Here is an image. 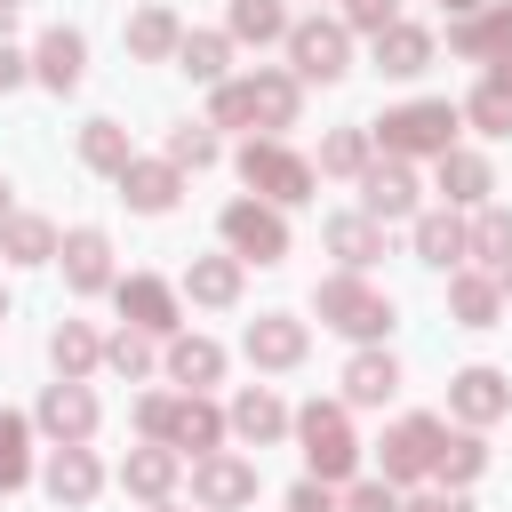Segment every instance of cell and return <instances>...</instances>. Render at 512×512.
I'll return each instance as SVG.
<instances>
[{
  "label": "cell",
  "instance_id": "6da1fadb",
  "mask_svg": "<svg viewBox=\"0 0 512 512\" xmlns=\"http://www.w3.org/2000/svg\"><path fill=\"white\" fill-rule=\"evenodd\" d=\"M296 440H304L312 480H344V472L360 464V440H352V424H344V408H336V400H312V408L296 416Z\"/></svg>",
  "mask_w": 512,
  "mask_h": 512
},
{
  "label": "cell",
  "instance_id": "7a4b0ae2",
  "mask_svg": "<svg viewBox=\"0 0 512 512\" xmlns=\"http://www.w3.org/2000/svg\"><path fill=\"white\" fill-rule=\"evenodd\" d=\"M240 176H248V192H264L272 208H296V200H312V160H296L288 144H248L240 152Z\"/></svg>",
  "mask_w": 512,
  "mask_h": 512
},
{
  "label": "cell",
  "instance_id": "3957f363",
  "mask_svg": "<svg viewBox=\"0 0 512 512\" xmlns=\"http://www.w3.org/2000/svg\"><path fill=\"white\" fill-rule=\"evenodd\" d=\"M320 320L344 328V336H384L392 328V296H376L360 272H336V280H320Z\"/></svg>",
  "mask_w": 512,
  "mask_h": 512
},
{
  "label": "cell",
  "instance_id": "277c9868",
  "mask_svg": "<svg viewBox=\"0 0 512 512\" xmlns=\"http://www.w3.org/2000/svg\"><path fill=\"white\" fill-rule=\"evenodd\" d=\"M384 152L392 160H408V152H448V136H456V112L440 104V96H424V104H400V112H384Z\"/></svg>",
  "mask_w": 512,
  "mask_h": 512
},
{
  "label": "cell",
  "instance_id": "5b68a950",
  "mask_svg": "<svg viewBox=\"0 0 512 512\" xmlns=\"http://www.w3.org/2000/svg\"><path fill=\"white\" fill-rule=\"evenodd\" d=\"M224 240H232V256H256V264H280L288 256V224H280L272 200H232L224 208Z\"/></svg>",
  "mask_w": 512,
  "mask_h": 512
},
{
  "label": "cell",
  "instance_id": "8992f818",
  "mask_svg": "<svg viewBox=\"0 0 512 512\" xmlns=\"http://www.w3.org/2000/svg\"><path fill=\"white\" fill-rule=\"evenodd\" d=\"M40 432H48L56 448L96 432V400H88V384H80V376H56V384L40 392Z\"/></svg>",
  "mask_w": 512,
  "mask_h": 512
},
{
  "label": "cell",
  "instance_id": "52a82bcc",
  "mask_svg": "<svg viewBox=\"0 0 512 512\" xmlns=\"http://www.w3.org/2000/svg\"><path fill=\"white\" fill-rule=\"evenodd\" d=\"M432 448H440V416H400V424L384 432V480L432 472Z\"/></svg>",
  "mask_w": 512,
  "mask_h": 512
},
{
  "label": "cell",
  "instance_id": "ba28073f",
  "mask_svg": "<svg viewBox=\"0 0 512 512\" xmlns=\"http://www.w3.org/2000/svg\"><path fill=\"white\" fill-rule=\"evenodd\" d=\"M288 56H296V80H336L344 72V24H288Z\"/></svg>",
  "mask_w": 512,
  "mask_h": 512
},
{
  "label": "cell",
  "instance_id": "9c48e42d",
  "mask_svg": "<svg viewBox=\"0 0 512 512\" xmlns=\"http://www.w3.org/2000/svg\"><path fill=\"white\" fill-rule=\"evenodd\" d=\"M192 496H200L208 512H232V504L256 496V464H240V456H200V464H192Z\"/></svg>",
  "mask_w": 512,
  "mask_h": 512
},
{
  "label": "cell",
  "instance_id": "30bf717a",
  "mask_svg": "<svg viewBox=\"0 0 512 512\" xmlns=\"http://www.w3.org/2000/svg\"><path fill=\"white\" fill-rule=\"evenodd\" d=\"M360 192H368V216H376V224H392V216L416 208V176H408V160H368V168H360Z\"/></svg>",
  "mask_w": 512,
  "mask_h": 512
},
{
  "label": "cell",
  "instance_id": "8fae6325",
  "mask_svg": "<svg viewBox=\"0 0 512 512\" xmlns=\"http://www.w3.org/2000/svg\"><path fill=\"white\" fill-rule=\"evenodd\" d=\"M120 312H128V328H144V336H168V328H176V296H168V280H152V272H128V280H120Z\"/></svg>",
  "mask_w": 512,
  "mask_h": 512
},
{
  "label": "cell",
  "instance_id": "7c38bea8",
  "mask_svg": "<svg viewBox=\"0 0 512 512\" xmlns=\"http://www.w3.org/2000/svg\"><path fill=\"white\" fill-rule=\"evenodd\" d=\"M160 440L168 448H192V456H208L216 440H224V416L192 392V400H168V416H160Z\"/></svg>",
  "mask_w": 512,
  "mask_h": 512
},
{
  "label": "cell",
  "instance_id": "4fadbf2b",
  "mask_svg": "<svg viewBox=\"0 0 512 512\" xmlns=\"http://www.w3.org/2000/svg\"><path fill=\"white\" fill-rule=\"evenodd\" d=\"M248 360H256V368H296V360H304V320H288V312L248 320Z\"/></svg>",
  "mask_w": 512,
  "mask_h": 512
},
{
  "label": "cell",
  "instance_id": "5bb4252c",
  "mask_svg": "<svg viewBox=\"0 0 512 512\" xmlns=\"http://www.w3.org/2000/svg\"><path fill=\"white\" fill-rule=\"evenodd\" d=\"M448 408H456L464 424H496V416L512 408V392H504V376H496V368H464V376L448 384Z\"/></svg>",
  "mask_w": 512,
  "mask_h": 512
},
{
  "label": "cell",
  "instance_id": "9a60e30c",
  "mask_svg": "<svg viewBox=\"0 0 512 512\" xmlns=\"http://www.w3.org/2000/svg\"><path fill=\"white\" fill-rule=\"evenodd\" d=\"M96 480H104V472H96V456H88L80 440H64V448L48 456V496H56V504H72V512H80V504L96 496Z\"/></svg>",
  "mask_w": 512,
  "mask_h": 512
},
{
  "label": "cell",
  "instance_id": "2e32d148",
  "mask_svg": "<svg viewBox=\"0 0 512 512\" xmlns=\"http://www.w3.org/2000/svg\"><path fill=\"white\" fill-rule=\"evenodd\" d=\"M120 192H128V208H144V216L176 208V160H128V168H120Z\"/></svg>",
  "mask_w": 512,
  "mask_h": 512
},
{
  "label": "cell",
  "instance_id": "e0dca14e",
  "mask_svg": "<svg viewBox=\"0 0 512 512\" xmlns=\"http://www.w3.org/2000/svg\"><path fill=\"white\" fill-rule=\"evenodd\" d=\"M120 488L160 504V496L176 488V448H168V440H152V448H128V464H120Z\"/></svg>",
  "mask_w": 512,
  "mask_h": 512
},
{
  "label": "cell",
  "instance_id": "ac0fdd59",
  "mask_svg": "<svg viewBox=\"0 0 512 512\" xmlns=\"http://www.w3.org/2000/svg\"><path fill=\"white\" fill-rule=\"evenodd\" d=\"M376 64H384V72H400V80H408V72H424V64H432V32L392 16V24L376 32Z\"/></svg>",
  "mask_w": 512,
  "mask_h": 512
},
{
  "label": "cell",
  "instance_id": "d6986e66",
  "mask_svg": "<svg viewBox=\"0 0 512 512\" xmlns=\"http://www.w3.org/2000/svg\"><path fill=\"white\" fill-rule=\"evenodd\" d=\"M496 304H504L496 272H456V280H448V312H456L464 328H496Z\"/></svg>",
  "mask_w": 512,
  "mask_h": 512
},
{
  "label": "cell",
  "instance_id": "ffe728a7",
  "mask_svg": "<svg viewBox=\"0 0 512 512\" xmlns=\"http://www.w3.org/2000/svg\"><path fill=\"white\" fill-rule=\"evenodd\" d=\"M400 392V360L392 352H360L352 368H344V400H360V408H384Z\"/></svg>",
  "mask_w": 512,
  "mask_h": 512
},
{
  "label": "cell",
  "instance_id": "44dd1931",
  "mask_svg": "<svg viewBox=\"0 0 512 512\" xmlns=\"http://www.w3.org/2000/svg\"><path fill=\"white\" fill-rule=\"evenodd\" d=\"M448 40H456V56H512V8H472Z\"/></svg>",
  "mask_w": 512,
  "mask_h": 512
},
{
  "label": "cell",
  "instance_id": "7402d4cb",
  "mask_svg": "<svg viewBox=\"0 0 512 512\" xmlns=\"http://www.w3.org/2000/svg\"><path fill=\"white\" fill-rule=\"evenodd\" d=\"M328 248L344 256V272H368V264L384 256V224H376V216H336V224H328Z\"/></svg>",
  "mask_w": 512,
  "mask_h": 512
},
{
  "label": "cell",
  "instance_id": "603a6c76",
  "mask_svg": "<svg viewBox=\"0 0 512 512\" xmlns=\"http://www.w3.org/2000/svg\"><path fill=\"white\" fill-rule=\"evenodd\" d=\"M464 256H480L488 272H504V264H512V208H480V216L464 224Z\"/></svg>",
  "mask_w": 512,
  "mask_h": 512
},
{
  "label": "cell",
  "instance_id": "cb8c5ba5",
  "mask_svg": "<svg viewBox=\"0 0 512 512\" xmlns=\"http://www.w3.org/2000/svg\"><path fill=\"white\" fill-rule=\"evenodd\" d=\"M176 40H184V24H176L168 8H136V16H128V56L160 64V56H176Z\"/></svg>",
  "mask_w": 512,
  "mask_h": 512
},
{
  "label": "cell",
  "instance_id": "d4e9b609",
  "mask_svg": "<svg viewBox=\"0 0 512 512\" xmlns=\"http://www.w3.org/2000/svg\"><path fill=\"white\" fill-rule=\"evenodd\" d=\"M248 120L288 128V120H296V72H256V80H248Z\"/></svg>",
  "mask_w": 512,
  "mask_h": 512
},
{
  "label": "cell",
  "instance_id": "484cf974",
  "mask_svg": "<svg viewBox=\"0 0 512 512\" xmlns=\"http://www.w3.org/2000/svg\"><path fill=\"white\" fill-rule=\"evenodd\" d=\"M440 192H448L456 208H480V200H488V160L448 144V152H440Z\"/></svg>",
  "mask_w": 512,
  "mask_h": 512
},
{
  "label": "cell",
  "instance_id": "4316f807",
  "mask_svg": "<svg viewBox=\"0 0 512 512\" xmlns=\"http://www.w3.org/2000/svg\"><path fill=\"white\" fill-rule=\"evenodd\" d=\"M64 280H72V288H104V280H112V248H104V232L80 224V232L64 240Z\"/></svg>",
  "mask_w": 512,
  "mask_h": 512
},
{
  "label": "cell",
  "instance_id": "83f0119b",
  "mask_svg": "<svg viewBox=\"0 0 512 512\" xmlns=\"http://www.w3.org/2000/svg\"><path fill=\"white\" fill-rule=\"evenodd\" d=\"M232 432L264 448V440H280V432H288V408H280V400L256 384V392H240V400H232Z\"/></svg>",
  "mask_w": 512,
  "mask_h": 512
},
{
  "label": "cell",
  "instance_id": "f1b7e54d",
  "mask_svg": "<svg viewBox=\"0 0 512 512\" xmlns=\"http://www.w3.org/2000/svg\"><path fill=\"white\" fill-rule=\"evenodd\" d=\"M472 128H488V136H512V56L472 88Z\"/></svg>",
  "mask_w": 512,
  "mask_h": 512
},
{
  "label": "cell",
  "instance_id": "f546056e",
  "mask_svg": "<svg viewBox=\"0 0 512 512\" xmlns=\"http://www.w3.org/2000/svg\"><path fill=\"white\" fill-rule=\"evenodd\" d=\"M32 64H40V80H48V88H80L88 48H80V32H64V24H56V32L40 40V56H32Z\"/></svg>",
  "mask_w": 512,
  "mask_h": 512
},
{
  "label": "cell",
  "instance_id": "4dcf8cb0",
  "mask_svg": "<svg viewBox=\"0 0 512 512\" xmlns=\"http://www.w3.org/2000/svg\"><path fill=\"white\" fill-rule=\"evenodd\" d=\"M184 288H192V304H232L240 296V256H192Z\"/></svg>",
  "mask_w": 512,
  "mask_h": 512
},
{
  "label": "cell",
  "instance_id": "1f68e13d",
  "mask_svg": "<svg viewBox=\"0 0 512 512\" xmlns=\"http://www.w3.org/2000/svg\"><path fill=\"white\" fill-rule=\"evenodd\" d=\"M0 256H8V264H48V256H56V232H48L40 216H8V224H0Z\"/></svg>",
  "mask_w": 512,
  "mask_h": 512
},
{
  "label": "cell",
  "instance_id": "d6a6232c",
  "mask_svg": "<svg viewBox=\"0 0 512 512\" xmlns=\"http://www.w3.org/2000/svg\"><path fill=\"white\" fill-rule=\"evenodd\" d=\"M216 368H224V352H216L208 336H176V344H168V376H176V384L200 392V384H216Z\"/></svg>",
  "mask_w": 512,
  "mask_h": 512
},
{
  "label": "cell",
  "instance_id": "836d02e7",
  "mask_svg": "<svg viewBox=\"0 0 512 512\" xmlns=\"http://www.w3.org/2000/svg\"><path fill=\"white\" fill-rule=\"evenodd\" d=\"M80 160H88V168H104V176H120V168H128L136 152H128L120 120H88V128H80Z\"/></svg>",
  "mask_w": 512,
  "mask_h": 512
},
{
  "label": "cell",
  "instance_id": "e575fe53",
  "mask_svg": "<svg viewBox=\"0 0 512 512\" xmlns=\"http://www.w3.org/2000/svg\"><path fill=\"white\" fill-rule=\"evenodd\" d=\"M224 56H232L224 32H184V40H176V64H184L192 80H224Z\"/></svg>",
  "mask_w": 512,
  "mask_h": 512
},
{
  "label": "cell",
  "instance_id": "d590c367",
  "mask_svg": "<svg viewBox=\"0 0 512 512\" xmlns=\"http://www.w3.org/2000/svg\"><path fill=\"white\" fill-rule=\"evenodd\" d=\"M416 256H424V264H456V256H464V224H456L448 208H440V216H416Z\"/></svg>",
  "mask_w": 512,
  "mask_h": 512
},
{
  "label": "cell",
  "instance_id": "8d00e7d4",
  "mask_svg": "<svg viewBox=\"0 0 512 512\" xmlns=\"http://www.w3.org/2000/svg\"><path fill=\"white\" fill-rule=\"evenodd\" d=\"M480 464H488V448H480L472 432H464V440H448V432H440V448H432V472H440L448 488H464V480H480Z\"/></svg>",
  "mask_w": 512,
  "mask_h": 512
},
{
  "label": "cell",
  "instance_id": "74e56055",
  "mask_svg": "<svg viewBox=\"0 0 512 512\" xmlns=\"http://www.w3.org/2000/svg\"><path fill=\"white\" fill-rule=\"evenodd\" d=\"M48 352H56V376H88V368H96V360H104V344H96V336H88V328H80V320H64V328H56V344H48Z\"/></svg>",
  "mask_w": 512,
  "mask_h": 512
},
{
  "label": "cell",
  "instance_id": "f35d334b",
  "mask_svg": "<svg viewBox=\"0 0 512 512\" xmlns=\"http://www.w3.org/2000/svg\"><path fill=\"white\" fill-rule=\"evenodd\" d=\"M32 480V432L24 416H0V488H24Z\"/></svg>",
  "mask_w": 512,
  "mask_h": 512
},
{
  "label": "cell",
  "instance_id": "ab89813d",
  "mask_svg": "<svg viewBox=\"0 0 512 512\" xmlns=\"http://www.w3.org/2000/svg\"><path fill=\"white\" fill-rule=\"evenodd\" d=\"M280 32H288L280 0H232V40H280Z\"/></svg>",
  "mask_w": 512,
  "mask_h": 512
},
{
  "label": "cell",
  "instance_id": "60d3db41",
  "mask_svg": "<svg viewBox=\"0 0 512 512\" xmlns=\"http://www.w3.org/2000/svg\"><path fill=\"white\" fill-rule=\"evenodd\" d=\"M320 168H328V176H360V168H368V136H360V128H336V136L320 144Z\"/></svg>",
  "mask_w": 512,
  "mask_h": 512
},
{
  "label": "cell",
  "instance_id": "b9f144b4",
  "mask_svg": "<svg viewBox=\"0 0 512 512\" xmlns=\"http://www.w3.org/2000/svg\"><path fill=\"white\" fill-rule=\"evenodd\" d=\"M104 360H112V368L136 384V376H152V336H144V328H120V336L104 344Z\"/></svg>",
  "mask_w": 512,
  "mask_h": 512
},
{
  "label": "cell",
  "instance_id": "7bdbcfd3",
  "mask_svg": "<svg viewBox=\"0 0 512 512\" xmlns=\"http://www.w3.org/2000/svg\"><path fill=\"white\" fill-rule=\"evenodd\" d=\"M168 160H176V168H208V160H216V136H208V128H176V136H168Z\"/></svg>",
  "mask_w": 512,
  "mask_h": 512
},
{
  "label": "cell",
  "instance_id": "ee69618b",
  "mask_svg": "<svg viewBox=\"0 0 512 512\" xmlns=\"http://www.w3.org/2000/svg\"><path fill=\"white\" fill-rule=\"evenodd\" d=\"M248 120V80H216V128H240Z\"/></svg>",
  "mask_w": 512,
  "mask_h": 512
},
{
  "label": "cell",
  "instance_id": "f6af8a7d",
  "mask_svg": "<svg viewBox=\"0 0 512 512\" xmlns=\"http://www.w3.org/2000/svg\"><path fill=\"white\" fill-rule=\"evenodd\" d=\"M344 512H400V496H392V480H360Z\"/></svg>",
  "mask_w": 512,
  "mask_h": 512
},
{
  "label": "cell",
  "instance_id": "bcb514c9",
  "mask_svg": "<svg viewBox=\"0 0 512 512\" xmlns=\"http://www.w3.org/2000/svg\"><path fill=\"white\" fill-rule=\"evenodd\" d=\"M288 512H336L328 480H296V488H288Z\"/></svg>",
  "mask_w": 512,
  "mask_h": 512
},
{
  "label": "cell",
  "instance_id": "7dc6e473",
  "mask_svg": "<svg viewBox=\"0 0 512 512\" xmlns=\"http://www.w3.org/2000/svg\"><path fill=\"white\" fill-rule=\"evenodd\" d=\"M344 24H360V32H384V24H392V0H344Z\"/></svg>",
  "mask_w": 512,
  "mask_h": 512
},
{
  "label": "cell",
  "instance_id": "c3c4849f",
  "mask_svg": "<svg viewBox=\"0 0 512 512\" xmlns=\"http://www.w3.org/2000/svg\"><path fill=\"white\" fill-rule=\"evenodd\" d=\"M160 416H168V392H144V400H136V424H144V440H160Z\"/></svg>",
  "mask_w": 512,
  "mask_h": 512
},
{
  "label": "cell",
  "instance_id": "681fc988",
  "mask_svg": "<svg viewBox=\"0 0 512 512\" xmlns=\"http://www.w3.org/2000/svg\"><path fill=\"white\" fill-rule=\"evenodd\" d=\"M16 80H24V56H16L8 40H0V88H16Z\"/></svg>",
  "mask_w": 512,
  "mask_h": 512
},
{
  "label": "cell",
  "instance_id": "f907efd6",
  "mask_svg": "<svg viewBox=\"0 0 512 512\" xmlns=\"http://www.w3.org/2000/svg\"><path fill=\"white\" fill-rule=\"evenodd\" d=\"M400 512H464L456 496H416V504H400Z\"/></svg>",
  "mask_w": 512,
  "mask_h": 512
},
{
  "label": "cell",
  "instance_id": "816d5d0a",
  "mask_svg": "<svg viewBox=\"0 0 512 512\" xmlns=\"http://www.w3.org/2000/svg\"><path fill=\"white\" fill-rule=\"evenodd\" d=\"M16 8H24V0H0V24H8V16H16Z\"/></svg>",
  "mask_w": 512,
  "mask_h": 512
},
{
  "label": "cell",
  "instance_id": "f5cc1de1",
  "mask_svg": "<svg viewBox=\"0 0 512 512\" xmlns=\"http://www.w3.org/2000/svg\"><path fill=\"white\" fill-rule=\"evenodd\" d=\"M448 8H456V16H472V8H480V0H448Z\"/></svg>",
  "mask_w": 512,
  "mask_h": 512
},
{
  "label": "cell",
  "instance_id": "db71d44e",
  "mask_svg": "<svg viewBox=\"0 0 512 512\" xmlns=\"http://www.w3.org/2000/svg\"><path fill=\"white\" fill-rule=\"evenodd\" d=\"M496 288H504V296H512V264H504V280H496Z\"/></svg>",
  "mask_w": 512,
  "mask_h": 512
},
{
  "label": "cell",
  "instance_id": "11a10c76",
  "mask_svg": "<svg viewBox=\"0 0 512 512\" xmlns=\"http://www.w3.org/2000/svg\"><path fill=\"white\" fill-rule=\"evenodd\" d=\"M0 224H8V184H0Z\"/></svg>",
  "mask_w": 512,
  "mask_h": 512
},
{
  "label": "cell",
  "instance_id": "9f6ffc18",
  "mask_svg": "<svg viewBox=\"0 0 512 512\" xmlns=\"http://www.w3.org/2000/svg\"><path fill=\"white\" fill-rule=\"evenodd\" d=\"M0 312H8V296H0Z\"/></svg>",
  "mask_w": 512,
  "mask_h": 512
},
{
  "label": "cell",
  "instance_id": "6f0895ef",
  "mask_svg": "<svg viewBox=\"0 0 512 512\" xmlns=\"http://www.w3.org/2000/svg\"><path fill=\"white\" fill-rule=\"evenodd\" d=\"M160 512H168V504H160Z\"/></svg>",
  "mask_w": 512,
  "mask_h": 512
}]
</instances>
